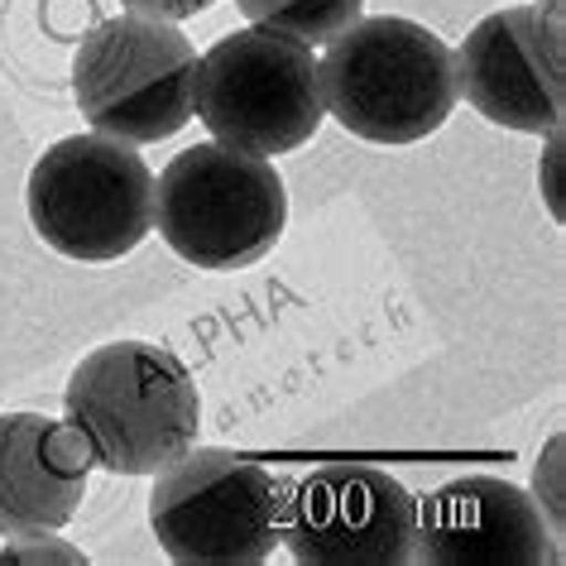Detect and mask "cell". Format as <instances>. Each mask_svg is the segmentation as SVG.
I'll list each match as a JSON object with an SVG mask.
<instances>
[{
	"mask_svg": "<svg viewBox=\"0 0 566 566\" xmlns=\"http://www.w3.org/2000/svg\"><path fill=\"white\" fill-rule=\"evenodd\" d=\"M24 211L34 235L63 260H125L154 231V168L135 145L96 130L67 135L34 159Z\"/></svg>",
	"mask_w": 566,
	"mask_h": 566,
	"instance_id": "obj_5",
	"label": "cell"
},
{
	"mask_svg": "<svg viewBox=\"0 0 566 566\" xmlns=\"http://www.w3.org/2000/svg\"><path fill=\"white\" fill-rule=\"evenodd\" d=\"M457 92L490 125L523 135L562 130L566 116V34L543 6L494 10L451 49Z\"/></svg>",
	"mask_w": 566,
	"mask_h": 566,
	"instance_id": "obj_9",
	"label": "cell"
},
{
	"mask_svg": "<svg viewBox=\"0 0 566 566\" xmlns=\"http://www.w3.org/2000/svg\"><path fill=\"white\" fill-rule=\"evenodd\" d=\"M235 6L254 30L298 39V44H327L365 15V0H235Z\"/></svg>",
	"mask_w": 566,
	"mask_h": 566,
	"instance_id": "obj_12",
	"label": "cell"
},
{
	"mask_svg": "<svg viewBox=\"0 0 566 566\" xmlns=\"http://www.w3.org/2000/svg\"><path fill=\"white\" fill-rule=\"evenodd\" d=\"M322 102L342 130L365 145H418L451 120L457 63L428 24L403 15H360L317 59Z\"/></svg>",
	"mask_w": 566,
	"mask_h": 566,
	"instance_id": "obj_2",
	"label": "cell"
},
{
	"mask_svg": "<svg viewBox=\"0 0 566 566\" xmlns=\"http://www.w3.org/2000/svg\"><path fill=\"white\" fill-rule=\"evenodd\" d=\"M120 6L135 10V15H154V20H192L217 6V0H120Z\"/></svg>",
	"mask_w": 566,
	"mask_h": 566,
	"instance_id": "obj_14",
	"label": "cell"
},
{
	"mask_svg": "<svg viewBox=\"0 0 566 566\" xmlns=\"http://www.w3.org/2000/svg\"><path fill=\"white\" fill-rule=\"evenodd\" d=\"M543 10H552V15H562V0H543Z\"/></svg>",
	"mask_w": 566,
	"mask_h": 566,
	"instance_id": "obj_16",
	"label": "cell"
},
{
	"mask_svg": "<svg viewBox=\"0 0 566 566\" xmlns=\"http://www.w3.org/2000/svg\"><path fill=\"white\" fill-rule=\"evenodd\" d=\"M149 528L182 566H254L279 547V480L235 451H182L154 471Z\"/></svg>",
	"mask_w": 566,
	"mask_h": 566,
	"instance_id": "obj_7",
	"label": "cell"
},
{
	"mask_svg": "<svg viewBox=\"0 0 566 566\" xmlns=\"http://www.w3.org/2000/svg\"><path fill=\"white\" fill-rule=\"evenodd\" d=\"M547 164L537 168L543 174V188H547V207H552V217L562 221V192H557V164H562V130H547Z\"/></svg>",
	"mask_w": 566,
	"mask_h": 566,
	"instance_id": "obj_15",
	"label": "cell"
},
{
	"mask_svg": "<svg viewBox=\"0 0 566 566\" xmlns=\"http://www.w3.org/2000/svg\"><path fill=\"white\" fill-rule=\"evenodd\" d=\"M92 457L73 428L44 413L0 418V537L59 533L87 500Z\"/></svg>",
	"mask_w": 566,
	"mask_h": 566,
	"instance_id": "obj_11",
	"label": "cell"
},
{
	"mask_svg": "<svg viewBox=\"0 0 566 566\" xmlns=\"http://www.w3.org/2000/svg\"><path fill=\"white\" fill-rule=\"evenodd\" d=\"M413 557L437 566H552L562 543L543 504L500 475H457L418 504Z\"/></svg>",
	"mask_w": 566,
	"mask_h": 566,
	"instance_id": "obj_10",
	"label": "cell"
},
{
	"mask_svg": "<svg viewBox=\"0 0 566 566\" xmlns=\"http://www.w3.org/2000/svg\"><path fill=\"white\" fill-rule=\"evenodd\" d=\"M154 226L178 260L211 274L260 264L289 226V192L274 159L231 145H192L154 178Z\"/></svg>",
	"mask_w": 566,
	"mask_h": 566,
	"instance_id": "obj_3",
	"label": "cell"
},
{
	"mask_svg": "<svg viewBox=\"0 0 566 566\" xmlns=\"http://www.w3.org/2000/svg\"><path fill=\"white\" fill-rule=\"evenodd\" d=\"M192 116H202L217 145L254 159L303 149L327 120L313 44L269 30H235L197 59Z\"/></svg>",
	"mask_w": 566,
	"mask_h": 566,
	"instance_id": "obj_4",
	"label": "cell"
},
{
	"mask_svg": "<svg viewBox=\"0 0 566 566\" xmlns=\"http://www.w3.org/2000/svg\"><path fill=\"white\" fill-rule=\"evenodd\" d=\"M279 543L307 566H403L418 543V500L379 465H317L279 494Z\"/></svg>",
	"mask_w": 566,
	"mask_h": 566,
	"instance_id": "obj_8",
	"label": "cell"
},
{
	"mask_svg": "<svg viewBox=\"0 0 566 566\" xmlns=\"http://www.w3.org/2000/svg\"><path fill=\"white\" fill-rule=\"evenodd\" d=\"M197 49L174 20L125 10L92 24L73 59L82 120L120 145H159L192 120Z\"/></svg>",
	"mask_w": 566,
	"mask_h": 566,
	"instance_id": "obj_6",
	"label": "cell"
},
{
	"mask_svg": "<svg viewBox=\"0 0 566 566\" xmlns=\"http://www.w3.org/2000/svg\"><path fill=\"white\" fill-rule=\"evenodd\" d=\"M92 557L59 533H30V537H6L0 566H87Z\"/></svg>",
	"mask_w": 566,
	"mask_h": 566,
	"instance_id": "obj_13",
	"label": "cell"
},
{
	"mask_svg": "<svg viewBox=\"0 0 566 566\" xmlns=\"http://www.w3.org/2000/svg\"><path fill=\"white\" fill-rule=\"evenodd\" d=\"M63 422L111 475H154L202 432V394L174 350L111 342L77 360L63 394Z\"/></svg>",
	"mask_w": 566,
	"mask_h": 566,
	"instance_id": "obj_1",
	"label": "cell"
}]
</instances>
